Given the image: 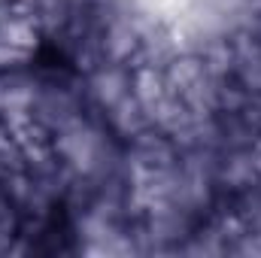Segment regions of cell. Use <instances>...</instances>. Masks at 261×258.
I'll return each instance as SVG.
<instances>
[{
	"mask_svg": "<svg viewBox=\"0 0 261 258\" xmlns=\"http://www.w3.org/2000/svg\"><path fill=\"white\" fill-rule=\"evenodd\" d=\"M85 94L91 97V104H94L100 113L113 110L122 97L130 94V67L128 64H116V61H110V64L103 61V64L91 73Z\"/></svg>",
	"mask_w": 261,
	"mask_h": 258,
	"instance_id": "6da1fadb",
	"label": "cell"
},
{
	"mask_svg": "<svg viewBox=\"0 0 261 258\" xmlns=\"http://www.w3.org/2000/svg\"><path fill=\"white\" fill-rule=\"evenodd\" d=\"M31 58H34L31 49H21V46H12V43H3V40H0V73L28 70Z\"/></svg>",
	"mask_w": 261,
	"mask_h": 258,
	"instance_id": "7a4b0ae2",
	"label": "cell"
},
{
	"mask_svg": "<svg viewBox=\"0 0 261 258\" xmlns=\"http://www.w3.org/2000/svg\"><path fill=\"white\" fill-rule=\"evenodd\" d=\"M3 3H15V0H0V6H3Z\"/></svg>",
	"mask_w": 261,
	"mask_h": 258,
	"instance_id": "3957f363",
	"label": "cell"
}]
</instances>
